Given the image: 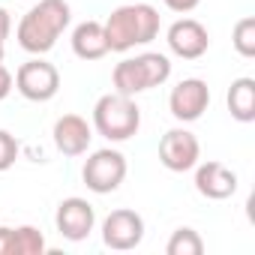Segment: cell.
<instances>
[{
  "label": "cell",
  "mask_w": 255,
  "mask_h": 255,
  "mask_svg": "<svg viewBox=\"0 0 255 255\" xmlns=\"http://www.w3.org/2000/svg\"><path fill=\"white\" fill-rule=\"evenodd\" d=\"M225 102L237 123H252L255 120V78H249V75L234 78L225 93Z\"/></svg>",
  "instance_id": "cell-15"
},
{
  "label": "cell",
  "mask_w": 255,
  "mask_h": 255,
  "mask_svg": "<svg viewBox=\"0 0 255 255\" xmlns=\"http://www.w3.org/2000/svg\"><path fill=\"white\" fill-rule=\"evenodd\" d=\"M159 162H162V168H168L174 174L192 171L201 162V144H198L195 132H189L186 126L168 129L159 138Z\"/></svg>",
  "instance_id": "cell-7"
},
{
  "label": "cell",
  "mask_w": 255,
  "mask_h": 255,
  "mask_svg": "<svg viewBox=\"0 0 255 255\" xmlns=\"http://www.w3.org/2000/svg\"><path fill=\"white\" fill-rule=\"evenodd\" d=\"M231 45H234V51L240 54V57H255V18L252 15H246V18H240L237 24H234V30H231Z\"/></svg>",
  "instance_id": "cell-18"
},
{
  "label": "cell",
  "mask_w": 255,
  "mask_h": 255,
  "mask_svg": "<svg viewBox=\"0 0 255 255\" xmlns=\"http://www.w3.org/2000/svg\"><path fill=\"white\" fill-rule=\"evenodd\" d=\"M3 54H6V51H3V45H0V63H3Z\"/></svg>",
  "instance_id": "cell-23"
},
{
  "label": "cell",
  "mask_w": 255,
  "mask_h": 255,
  "mask_svg": "<svg viewBox=\"0 0 255 255\" xmlns=\"http://www.w3.org/2000/svg\"><path fill=\"white\" fill-rule=\"evenodd\" d=\"M9 33H12V15H9L3 6H0V45H6Z\"/></svg>",
  "instance_id": "cell-22"
},
{
  "label": "cell",
  "mask_w": 255,
  "mask_h": 255,
  "mask_svg": "<svg viewBox=\"0 0 255 255\" xmlns=\"http://www.w3.org/2000/svg\"><path fill=\"white\" fill-rule=\"evenodd\" d=\"M168 255H201L204 252V240L195 228H177L171 231L168 243H165Z\"/></svg>",
  "instance_id": "cell-17"
},
{
  "label": "cell",
  "mask_w": 255,
  "mask_h": 255,
  "mask_svg": "<svg viewBox=\"0 0 255 255\" xmlns=\"http://www.w3.org/2000/svg\"><path fill=\"white\" fill-rule=\"evenodd\" d=\"M72 51H75V57H81V60H102L105 54H108V39H105V27H102V21H93V18H87V21H81V24H75L72 27Z\"/></svg>",
  "instance_id": "cell-14"
},
{
  "label": "cell",
  "mask_w": 255,
  "mask_h": 255,
  "mask_svg": "<svg viewBox=\"0 0 255 255\" xmlns=\"http://www.w3.org/2000/svg\"><path fill=\"white\" fill-rule=\"evenodd\" d=\"M93 129L111 144L129 141L141 129V108H138V102L132 96L117 93V90L99 96L96 105H93Z\"/></svg>",
  "instance_id": "cell-4"
},
{
  "label": "cell",
  "mask_w": 255,
  "mask_h": 255,
  "mask_svg": "<svg viewBox=\"0 0 255 255\" xmlns=\"http://www.w3.org/2000/svg\"><path fill=\"white\" fill-rule=\"evenodd\" d=\"M51 138L63 156H84L90 150V141H93V126L81 114H63L54 120Z\"/></svg>",
  "instance_id": "cell-12"
},
{
  "label": "cell",
  "mask_w": 255,
  "mask_h": 255,
  "mask_svg": "<svg viewBox=\"0 0 255 255\" xmlns=\"http://www.w3.org/2000/svg\"><path fill=\"white\" fill-rule=\"evenodd\" d=\"M126 156L114 147H102V150H93L84 165H81V180L90 192L96 195H111L120 189V183L126 180Z\"/></svg>",
  "instance_id": "cell-5"
},
{
  "label": "cell",
  "mask_w": 255,
  "mask_h": 255,
  "mask_svg": "<svg viewBox=\"0 0 255 255\" xmlns=\"http://www.w3.org/2000/svg\"><path fill=\"white\" fill-rule=\"evenodd\" d=\"M144 240V219L129 207H117L102 219V243L114 252H129Z\"/></svg>",
  "instance_id": "cell-8"
},
{
  "label": "cell",
  "mask_w": 255,
  "mask_h": 255,
  "mask_svg": "<svg viewBox=\"0 0 255 255\" xmlns=\"http://www.w3.org/2000/svg\"><path fill=\"white\" fill-rule=\"evenodd\" d=\"M162 3L171 9V12H180V15H186V12H192L201 0H162Z\"/></svg>",
  "instance_id": "cell-21"
},
{
  "label": "cell",
  "mask_w": 255,
  "mask_h": 255,
  "mask_svg": "<svg viewBox=\"0 0 255 255\" xmlns=\"http://www.w3.org/2000/svg\"><path fill=\"white\" fill-rule=\"evenodd\" d=\"M168 78H171V60H168V54H159V51H144L135 57H126L111 72L114 90L123 96H132V99L138 93L162 87Z\"/></svg>",
  "instance_id": "cell-3"
},
{
  "label": "cell",
  "mask_w": 255,
  "mask_h": 255,
  "mask_svg": "<svg viewBox=\"0 0 255 255\" xmlns=\"http://www.w3.org/2000/svg\"><path fill=\"white\" fill-rule=\"evenodd\" d=\"M54 225L60 231V237L72 240V243H81L90 237V231L96 228V210L87 198H63L57 204V213H54Z\"/></svg>",
  "instance_id": "cell-10"
},
{
  "label": "cell",
  "mask_w": 255,
  "mask_h": 255,
  "mask_svg": "<svg viewBox=\"0 0 255 255\" xmlns=\"http://www.w3.org/2000/svg\"><path fill=\"white\" fill-rule=\"evenodd\" d=\"M12 87H15V75H12L3 63H0V102H3V99L12 93Z\"/></svg>",
  "instance_id": "cell-20"
},
{
  "label": "cell",
  "mask_w": 255,
  "mask_h": 255,
  "mask_svg": "<svg viewBox=\"0 0 255 255\" xmlns=\"http://www.w3.org/2000/svg\"><path fill=\"white\" fill-rule=\"evenodd\" d=\"M69 21H72V9L66 0H39V3H33L21 15V21L15 27V39L27 54L39 57L57 45L63 30L69 27Z\"/></svg>",
  "instance_id": "cell-1"
},
{
  "label": "cell",
  "mask_w": 255,
  "mask_h": 255,
  "mask_svg": "<svg viewBox=\"0 0 255 255\" xmlns=\"http://www.w3.org/2000/svg\"><path fill=\"white\" fill-rule=\"evenodd\" d=\"M195 192L210 201H225L237 192V174L216 159L198 162L195 165Z\"/></svg>",
  "instance_id": "cell-13"
},
{
  "label": "cell",
  "mask_w": 255,
  "mask_h": 255,
  "mask_svg": "<svg viewBox=\"0 0 255 255\" xmlns=\"http://www.w3.org/2000/svg\"><path fill=\"white\" fill-rule=\"evenodd\" d=\"M18 153H21L18 138L6 129H0V171H9L18 162Z\"/></svg>",
  "instance_id": "cell-19"
},
{
  "label": "cell",
  "mask_w": 255,
  "mask_h": 255,
  "mask_svg": "<svg viewBox=\"0 0 255 255\" xmlns=\"http://www.w3.org/2000/svg\"><path fill=\"white\" fill-rule=\"evenodd\" d=\"M168 51L180 60H198L210 48V33L198 18H177L165 33Z\"/></svg>",
  "instance_id": "cell-11"
},
{
  "label": "cell",
  "mask_w": 255,
  "mask_h": 255,
  "mask_svg": "<svg viewBox=\"0 0 255 255\" xmlns=\"http://www.w3.org/2000/svg\"><path fill=\"white\" fill-rule=\"evenodd\" d=\"M210 108V87L204 78H183L168 93V111L177 123H195Z\"/></svg>",
  "instance_id": "cell-9"
},
{
  "label": "cell",
  "mask_w": 255,
  "mask_h": 255,
  "mask_svg": "<svg viewBox=\"0 0 255 255\" xmlns=\"http://www.w3.org/2000/svg\"><path fill=\"white\" fill-rule=\"evenodd\" d=\"M105 27V39H108V51L126 54L135 45H150L159 36V9L150 3H126L108 12V18L102 21Z\"/></svg>",
  "instance_id": "cell-2"
},
{
  "label": "cell",
  "mask_w": 255,
  "mask_h": 255,
  "mask_svg": "<svg viewBox=\"0 0 255 255\" xmlns=\"http://www.w3.org/2000/svg\"><path fill=\"white\" fill-rule=\"evenodd\" d=\"M15 90L27 102H51L60 90V72L42 54L30 57L27 63H21L15 69Z\"/></svg>",
  "instance_id": "cell-6"
},
{
  "label": "cell",
  "mask_w": 255,
  "mask_h": 255,
  "mask_svg": "<svg viewBox=\"0 0 255 255\" xmlns=\"http://www.w3.org/2000/svg\"><path fill=\"white\" fill-rule=\"evenodd\" d=\"M48 249L45 237L33 225H18L12 228V255H42Z\"/></svg>",
  "instance_id": "cell-16"
}]
</instances>
